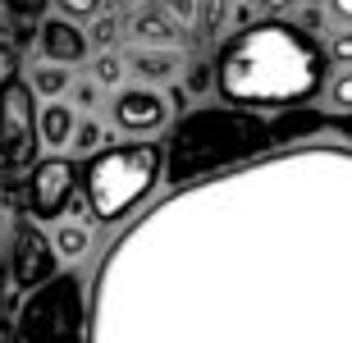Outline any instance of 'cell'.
<instances>
[{
	"instance_id": "6da1fadb",
	"label": "cell",
	"mask_w": 352,
	"mask_h": 343,
	"mask_svg": "<svg viewBox=\"0 0 352 343\" xmlns=\"http://www.w3.org/2000/svg\"><path fill=\"white\" fill-rule=\"evenodd\" d=\"M87 343H352V146H274L124 220Z\"/></svg>"
},
{
	"instance_id": "7a4b0ae2",
	"label": "cell",
	"mask_w": 352,
	"mask_h": 343,
	"mask_svg": "<svg viewBox=\"0 0 352 343\" xmlns=\"http://www.w3.org/2000/svg\"><path fill=\"white\" fill-rule=\"evenodd\" d=\"M215 96L234 110H288L325 92V46L288 19H256L238 27L215 55Z\"/></svg>"
},
{
	"instance_id": "3957f363",
	"label": "cell",
	"mask_w": 352,
	"mask_h": 343,
	"mask_svg": "<svg viewBox=\"0 0 352 343\" xmlns=\"http://www.w3.org/2000/svg\"><path fill=\"white\" fill-rule=\"evenodd\" d=\"M274 142H279V133L252 110H197L174 129L170 146H165V179H170V188L197 184V179L234 170L243 160L265 156V151H274Z\"/></svg>"
},
{
	"instance_id": "277c9868",
	"label": "cell",
	"mask_w": 352,
	"mask_h": 343,
	"mask_svg": "<svg viewBox=\"0 0 352 343\" xmlns=\"http://www.w3.org/2000/svg\"><path fill=\"white\" fill-rule=\"evenodd\" d=\"M165 174L160 142H115L78 165V192L91 225H124Z\"/></svg>"
},
{
	"instance_id": "5b68a950",
	"label": "cell",
	"mask_w": 352,
	"mask_h": 343,
	"mask_svg": "<svg viewBox=\"0 0 352 343\" xmlns=\"http://www.w3.org/2000/svg\"><path fill=\"white\" fill-rule=\"evenodd\" d=\"M14 343H87V289L74 270L51 275L23 298Z\"/></svg>"
},
{
	"instance_id": "8992f818",
	"label": "cell",
	"mask_w": 352,
	"mask_h": 343,
	"mask_svg": "<svg viewBox=\"0 0 352 343\" xmlns=\"http://www.w3.org/2000/svg\"><path fill=\"white\" fill-rule=\"evenodd\" d=\"M37 96L28 92L19 74L0 78V165L5 170H23L37 156Z\"/></svg>"
},
{
	"instance_id": "52a82bcc",
	"label": "cell",
	"mask_w": 352,
	"mask_h": 343,
	"mask_svg": "<svg viewBox=\"0 0 352 343\" xmlns=\"http://www.w3.org/2000/svg\"><path fill=\"white\" fill-rule=\"evenodd\" d=\"M110 124H115L124 137L133 142H146V137H156V133L170 129L174 119V101L170 92H160V87H142V82H133V87H119L110 96Z\"/></svg>"
},
{
	"instance_id": "ba28073f",
	"label": "cell",
	"mask_w": 352,
	"mask_h": 343,
	"mask_svg": "<svg viewBox=\"0 0 352 343\" xmlns=\"http://www.w3.org/2000/svg\"><path fill=\"white\" fill-rule=\"evenodd\" d=\"M74 201H78V165L69 156L37 160L32 165V179H28V206H32V215L60 225Z\"/></svg>"
},
{
	"instance_id": "9c48e42d",
	"label": "cell",
	"mask_w": 352,
	"mask_h": 343,
	"mask_svg": "<svg viewBox=\"0 0 352 343\" xmlns=\"http://www.w3.org/2000/svg\"><path fill=\"white\" fill-rule=\"evenodd\" d=\"M87 27L69 23L60 14H46L37 23V60L46 65H65V69H78L87 65Z\"/></svg>"
},
{
	"instance_id": "30bf717a",
	"label": "cell",
	"mask_w": 352,
	"mask_h": 343,
	"mask_svg": "<svg viewBox=\"0 0 352 343\" xmlns=\"http://www.w3.org/2000/svg\"><path fill=\"white\" fill-rule=\"evenodd\" d=\"M124 60H129V74L142 82V87H160V92L188 69L179 51H129Z\"/></svg>"
},
{
	"instance_id": "8fae6325",
	"label": "cell",
	"mask_w": 352,
	"mask_h": 343,
	"mask_svg": "<svg viewBox=\"0 0 352 343\" xmlns=\"http://www.w3.org/2000/svg\"><path fill=\"white\" fill-rule=\"evenodd\" d=\"M183 27L174 23L165 10H138L133 14V37H138V51H174Z\"/></svg>"
},
{
	"instance_id": "7c38bea8",
	"label": "cell",
	"mask_w": 352,
	"mask_h": 343,
	"mask_svg": "<svg viewBox=\"0 0 352 343\" xmlns=\"http://www.w3.org/2000/svg\"><path fill=\"white\" fill-rule=\"evenodd\" d=\"M28 92L37 96V106H51V101H65L69 96V87H74V69H65V65H46V60H32L28 65Z\"/></svg>"
},
{
	"instance_id": "4fadbf2b",
	"label": "cell",
	"mask_w": 352,
	"mask_h": 343,
	"mask_svg": "<svg viewBox=\"0 0 352 343\" xmlns=\"http://www.w3.org/2000/svg\"><path fill=\"white\" fill-rule=\"evenodd\" d=\"M74 124H78V115H74L69 101H51V106H41L37 110V142L51 146V156H55V151H65L69 137H74Z\"/></svg>"
},
{
	"instance_id": "5bb4252c",
	"label": "cell",
	"mask_w": 352,
	"mask_h": 343,
	"mask_svg": "<svg viewBox=\"0 0 352 343\" xmlns=\"http://www.w3.org/2000/svg\"><path fill=\"white\" fill-rule=\"evenodd\" d=\"M51 252L60 256V261H78L82 252L91 247V229L82 225V220H60V225H51Z\"/></svg>"
},
{
	"instance_id": "9a60e30c",
	"label": "cell",
	"mask_w": 352,
	"mask_h": 343,
	"mask_svg": "<svg viewBox=\"0 0 352 343\" xmlns=\"http://www.w3.org/2000/svg\"><path fill=\"white\" fill-rule=\"evenodd\" d=\"M87 69H91V82H96L101 92H119V87H124V74H129L124 46H119V51H96V55H87Z\"/></svg>"
},
{
	"instance_id": "2e32d148",
	"label": "cell",
	"mask_w": 352,
	"mask_h": 343,
	"mask_svg": "<svg viewBox=\"0 0 352 343\" xmlns=\"http://www.w3.org/2000/svg\"><path fill=\"white\" fill-rule=\"evenodd\" d=\"M119 32H124V19L115 10H105L96 23H87V51H119Z\"/></svg>"
},
{
	"instance_id": "e0dca14e",
	"label": "cell",
	"mask_w": 352,
	"mask_h": 343,
	"mask_svg": "<svg viewBox=\"0 0 352 343\" xmlns=\"http://www.w3.org/2000/svg\"><path fill=\"white\" fill-rule=\"evenodd\" d=\"M320 96H325L329 110H339L343 119H352V65H339V69H334Z\"/></svg>"
},
{
	"instance_id": "ac0fdd59",
	"label": "cell",
	"mask_w": 352,
	"mask_h": 343,
	"mask_svg": "<svg viewBox=\"0 0 352 343\" xmlns=\"http://www.w3.org/2000/svg\"><path fill=\"white\" fill-rule=\"evenodd\" d=\"M51 5H55L51 14H60V19H69V23H78V27L96 23L110 10V0H51Z\"/></svg>"
},
{
	"instance_id": "d6986e66",
	"label": "cell",
	"mask_w": 352,
	"mask_h": 343,
	"mask_svg": "<svg viewBox=\"0 0 352 343\" xmlns=\"http://www.w3.org/2000/svg\"><path fill=\"white\" fill-rule=\"evenodd\" d=\"M101 146H105V129H101L91 115L78 119V124H74V137H69V151H78V156L87 160V156H96Z\"/></svg>"
},
{
	"instance_id": "ffe728a7",
	"label": "cell",
	"mask_w": 352,
	"mask_h": 343,
	"mask_svg": "<svg viewBox=\"0 0 352 343\" xmlns=\"http://www.w3.org/2000/svg\"><path fill=\"white\" fill-rule=\"evenodd\" d=\"M320 10L334 32H352V0H320Z\"/></svg>"
},
{
	"instance_id": "44dd1931",
	"label": "cell",
	"mask_w": 352,
	"mask_h": 343,
	"mask_svg": "<svg viewBox=\"0 0 352 343\" xmlns=\"http://www.w3.org/2000/svg\"><path fill=\"white\" fill-rule=\"evenodd\" d=\"M69 106H78V110H96L101 106V87H96V82H74V87H69Z\"/></svg>"
},
{
	"instance_id": "7402d4cb",
	"label": "cell",
	"mask_w": 352,
	"mask_h": 343,
	"mask_svg": "<svg viewBox=\"0 0 352 343\" xmlns=\"http://www.w3.org/2000/svg\"><path fill=\"white\" fill-rule=\"evenodd\" d=\"M261 19H288V14H298L307 0H252Z\"/></svg>"
},
{
	"instance_id": "603a6c76",
	"label": "cell",
	"mask_w": 352,
	"mask_h": 343,
	"mask_svg": "<svg viewBox=\"0 0 352 343\" xmlns=\"http://www.w3.org/2000/svg\"><path fill=\"white\" fill-rule=\"evenodd\" d=\"M188 74V92L192 96H210L215 92V74H210L206 65H192V69H183Z\"/></svg>"
},
{
	"instance_id": "cb8c5ba5",
	"label": "cell",
	"mask_w": 352,
	"mask_h": 343,
	"mask_svg": "<svg viewBox=\"0 0 352 343\" xmlns=\"http://www.w3.org/2000/svg\"><path fill=\"white\" fill-rule=\"evenodd\" d=\"M160 10L170 14L179 27H188V23L197 19V0H160Z\"/></svg>"
},
{
	"instance_id": "d4e9b609",
	"label": "cell",
	"mask_w": 352,
	"mask_h": 343,
	"mask_svg": "<svg viewBox=\"0 0 352 343\" xmlns=\"http://www.w3.org/2000/svg\"><path fill=\"white\" fill-rule=\"evenodd\" d=\"M325 55L334 60V65H352V32H334L325 46Z\"/></svg>"
},
{
	"instance_id": "484cf974",
	"label": "cell",
	"mask_w": 352,
	"mask_h": 343,
	"mask_svg": "<svg viewBox=\"0 0 352 343\" xmlns=\"http://www.w3.org/2000/svg\"><path fill=\"white\" fill-rule=\"evenodd\" d=\"M10 5H14V10H23V14H37L46 0H10Z\"/></svg>"
},
{
	"instance_id": "4316f807",
	"label": "cell",
	"mask_w": 352,
	"mask_h": 343,
	"mask_svg": "<svg viewBox=\"0 0 352 343\" xmlns=\"http://www.w3.org/2000/svg\"><path fill=\"white\" fill-rule=\"evenodd\" d=\"M115 5H119V10H138L142 0H110V10H115Z\"/></svg>"
},
{
	"instance_id": "83f0119b",
	"label": "cell",
	"mask_w": 352,
	"mask_h": 343,
	"mask_svg": "<svg viewBox=\"0 0 352 343\" xmlns=\"http://www.w3.org/2000/svg\"><path fill=\"white\" fill-rule=\"evenodd\" d=\"M339 133H343V137H352V119H343V124H339Z\"/></svg>"
}]
</instances>
